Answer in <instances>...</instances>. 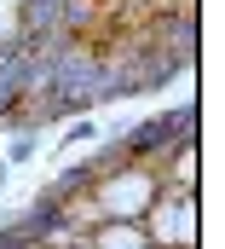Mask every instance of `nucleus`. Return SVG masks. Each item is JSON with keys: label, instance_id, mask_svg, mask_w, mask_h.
<instances>
[{"label": "nucleus", "instance_id": "7ed1b4c3", "mask_svg": "<svg viewBox=\"0 0 225 249\" xmlns=\"http://www.w3.org/2000/svg\"><path fill=\"white\" fill-rule=\"evenodd\" d=\"M87 249H150L139 220H98V232L87 238Z\"/></svg>", "mask_w": 225, "mask_h": 249}, {"label": "nucleus", "instance_id": "f03ea898", "mask_svg": "<svg viewBox=\"0 0 225 249\" xmlns=\"http://www.w3.org/2000/svg\"><path fill=\"white\" fill-rule=\"evenodd\" d=\"M145 238L150 249H196V197L156 191V203L145 209Z\"/></svg>", "mask_w": 225, "mask_h": 249}, {"label": "nucleus", "instance_id": "f257e3e1", "mask_svg": "<svg viewBox=\"0 0 225 249\" xmlns=\"http://www.w3.org/2000/svg\"><path fill=\"white\" fill-rule=\"evenodd\" d=\"M156 191H162V180H156L150 162H115V174L93 191L98 220H145V209L156 203Z\"/></svg>", "mask_w": 225, "mask_h": 249}, {"label": "nucleus", "instance_id": "20e7f679", "mask_svg": "<svg viewBox=\"0 0 225 249\" xmlns=\"http://www.w3.org/2000/svg\"><path fill=\"white\" fill-rule=\"evenodd\" d=\"M35 157V133L29 139H12V151H6V162H29Z\"/></svg>", "mask_w": 225, "mask_h": 249}, {"label": "nucleus", "instance_id": "423d86ee", "mask_svg": "<svg viewBox=\"0 0 225 249\" xmlns=\"http://www.w3.org/2000/svg\"><path fill=\"white\" fill-rule=\"evenodd\" d=\"M0 186H6V162H0Z\"/></svg>", "mask_w": 225, "mask_h": 249}, {"label": "nucleus", "instance_id": "39448f33", "mask_svg": "<svg viewBox=\"0 0 225 249\" xmlns=\"http://www.w3.org/2000/svg\"><path fill=\"white\" fill-rule=\"evenodd\" d=\"M93 133H98L93 122H69V133H64V145H81V139H93Z\"/></svg>", "mask_w": 225, "mask_h": 249}]
</instances>
